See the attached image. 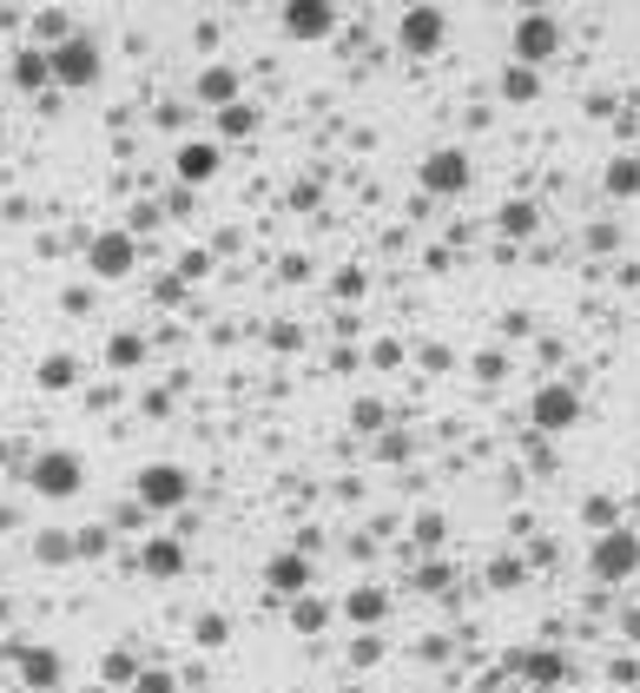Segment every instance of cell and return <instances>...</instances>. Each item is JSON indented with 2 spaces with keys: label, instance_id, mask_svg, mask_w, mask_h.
<instances>
[{
  "label": "cell",
  "instance_id": "1",
  "mask_svg": "<svg viewBox=\"0 0 640 693\" xmlns=\"http://www.w3.org/2000/svg\"><path fill=\"white\" fill-rule=\"evenodd\" d=\"M46 66H53V86H93L99 73H106V59H99V46L86 40V33H66V40H53V53H46Z\"/></svg>",
  "mask_w": 640,
  "mask_h": 693
},
{
  "label": "cell",
  "instance_id": "2",
  "mask_svg": "<svg viewBox=\"0 0 640 693\" xmlns=\"http://www.w3.org/2000/svg\"><path fill=\"white\" fill-rule=\"evenodd\" d=\"M26 483H33V496H46V502H66V496H79V483H86V463H79L73 450H46V456L26 469Z\"/></svg>",
  "mask_w": 640,
  "mask_h": 693
},
{
  "label": "cell",
  "instance_id": "3",
  "mask_svg": "<svg viewBox=\"0 0 640 693\" xmlns=\"http://www.w3.org/2000/svg\"><path fill=\"white\" fill-rule=\"evenodd\" d=\"M443 40H449V20H443V7H410V13H403V26H397V46H403L410 59H430Z\"/></svg>",
  "mask_w": 640,
  "mask_h": 693
},
{
  "label": "cell",
  "instance_id": "4",
  "mask_svg": "<svg viewBox=\"0 0 640 693\" xmlns=\"http://www.w3.org/2000/svg\"><path fill=\"white\" fill-rule=\"evenodd\" d=\"M185 496H192V476H185L178 463H145V469H139V502H145V509L165 516V509H178Z\"/></svg>",
  "mask_w": 640,
  "mask_h": 693
},
{
  "label": "cell",
  "instance_id": "5",
  "mask_svg": "<svg viewBox=\"0 0 640 693\" xmlns=\"http://www.w3.org/2000/svg\"><path fill=\"white\" fill-rule=\"evenodd\" d=\"M640 569V535L634 529H608L601 542H595V575L601 582H628Z\"/></svg>",
  "mask_w": 640,
  "mask_h": 693
},
{
  "label": "cell",
  "instance_id": "6",
  "mask_svg": "<svg viewBox=\"0 0 640 693\" xmlns=\"http://www.w3.org/2000/svg\"><path fill=\"white\" fill-rule=\"evenodd\" d=\"M562 53V26L549 20V13H522L516 20V59L522 66H542V59H555Z\"/></svg>",
  "mask_w": 640,
  "mask_h": 693
},
{
  "label": "cell",
  "instance_id": "7",
  "mask_svg": "<svg viewBox=\"0 0 640 693\" xmlns=\"http://www.w3.org/2000/svg\"><path fill=\"white\" fill-rule=\"evenodd\" d=\"M469 178H476L469 172V152H456V145H443V152L423 159V192H436V198H456Z\"/></svg>",
  "mask_w": 640,
  "mask_h": 693
},
{
  "label": "cell",
  "instance_id": "8",
  "mask_svg": "<svg viewBox=\"0 0 640 693\" xmlns=\"http://www.w3.org/2000/svg\"><path fill=\"white\" fill-rule=\"evenodd\" d=\"M575 423H582V397L568 383L535 390V430H575Z\"/></svg>",
  "mask_w": 640,
  "mask_h": 693
},
{
  "label": "cell",
  "instance_id": "9",
  "mask_svg": "<svg viewBox=\"0 0 640 693\" xmlns=\"http://www.w3.org/2000/svg\"><path fill=\"white\" fill-rule=\"evenodd\" d=\"M330 26H337V7L330 0H291L284 7V33L291 40H330Z\"/></svg>",
  "mask_w": 640,
  "mask_h": 693
},
{
  "label": "cell",
  "instance_id": "10",
  "mask_svg": "<svg viewBox=\"0 0 640 693\" xmlns=\"http://www.w3.org/2000/svg\"><path fill=\"white\" fill-rule=\"evenodd\" d=\"M132 258H139V251H132V231H99V238H93V251H86V264H93L99 278H126V271H132Z\"/></svg>",
  "mask_w": 640,
  "mask_h": 693
},
{
  "label": "cell",
  "instance_id": "11",
  "mask_svg": "<svg viewBox=\"0 0 640 693\" xmlns=\"http://www.w3.org/2000/svg\"><path fill=\"white\" fill-rule=\"evenodd\" d=\"M218 145L211 139H192V145H178V185H211L218 178Z\"/></svg>",
  "mask_w": 640,
  "mask_h": 693
},
{
  "label": "cell",
  "instance_id": "12",
  "mask_svg": "<svg viewBox=\"0 0 640 693\" xmlns=\"http://www.w3.org/2000/svg\"><path fill=\"white\" fill-rule=\"evenodd\" d=\"M264 588H278V595H304V588H311V562H304V555H278V562H264Z\"/></svg>",
  "mask_w": 640,
  "mask_h": 693
},
{
  "label": "cell",
  "instance_id": "13",
  "mask_svg": "<svg viewBox=\"0 0 640 693\" xmlns=\"http://www.w3.org/2000/svg\"><path fill=\"white\" fill-rule=\"evenodd\" d=\"M139 562H145V575H152V582H172V575L185 569V549H178L172 535H159V542H145V555H139Z\"/></svg>",
  "mask_w": 640,
  "mask_h": 693
},
{
  "label": "cell",
  "instance_id": "14",
  "mask_svg": "<svg viewBox=\"0 0 640 693\" xmlns=\"http://www.w3.org/2000/svg\"><path fill=\"white\" fill-rule=\"evenodd\" d=\"M198 99L231 106V99H238V73H231V66H205V73H198Z\"/></svg>",
  "mask_w": 640,
  "mask_h": 693
},
{
  "label": "cell",
  "instance_id": "15",
  "mask_svg": "<svg viewBox=\"0 0 640 693\" xmlns=\"http://www.w3.org/2000/svg\"><path fill=\"white\" fill-rule=\"evenodd\" d=\"M20 674H26V687H53V681H59V654L26 648V654H20Z\"/></svg>",
  "mask_w": 640,
  "mask_h": 693
},
{
  "label": "cell",
  "instance_id": "16",
  "mask_svg": "<svg viewBox=\"0 0 640 693\" xmlns=\"http://www.w3.org/2000/svg\"><path fill=\"white\" fill-rule=\"evenodd\" d=\"M535 93H542V79H535V66H522V59H516V66L502 73V99H516V106H522V99H535Z\"/></svg>",
  "mask_w": 640,
  "mask_h": 693
},
{
  "label": "cell",
  "instance_id": "17",
  "mask_svg": "<svg viewBox=\"0 0 640 693\" xmlns=\"http://www.w3.org/2000/svg\"><path fill=\"white\" fill-rule=\"evenodd\" d=\"M13 79H20L26 93H33V86H46V79H53V66H46V53H20V59H13Z\"/></svg>",
  "mask_w": 640,
  "mask_h": 693
},
{
  "label": "cell",
  "instance_id": "18",
  "mask_svg": "<svg viewBox=\"0 0 640 693\" xmlns=\"http://www.w3.org/2000/svg\"><path fill=\"white\" fill-rule=\"evenodd\" d=\"M608 192H615V198L640 192V165H634V159H615V165H608Z\"/></svg>",
  "mask_w": 640,
  "mask_h": 693
},
{
  "label": "cell",
  "instance_id": "19",
  "mask_svg": "<svg viewBox=\"0 0 640 693\" xmlns=\"http://www.w3.org/2000/svg\"><path fill=\"white\" fill-rule=\"evenodd\" d=\"M40 383H46V390H66V383H73V357H46V364H40Z\"/></svg>",
  "mask_w": 640,
  "mask_h": 693
},
{
  "label": "cell",
  "instance_id": "20",
  "mask_svg": "<svg viewBox=\"0 0 640 693\" xmlns=\"http://www.w3.org/2000/svg\"><path fill=\"white\" fill-rule=\"evenodd\" d=\"M350 615H357V621H383V595H377V588H357V595H350Z\"/></svg>",
  "mask_w": 640,
  "mask_h": 693
},
{
  "label": "cell",
  "instance_id": "21",
  "mask_svg": "<svg viewBox=\"0 0 640 693\" xmlns=\"http://www.w3.org/2000/svg\"><path fill=\"white\" fill-rule=\"evenodd\" d=\"M218 112H225V132H231V139L258 126V119H251V106H238V99H231V106H218Z\"/></svg>",
  "mask_w": 640,
  "mask_h": 693
},
{
  "label": "cell",
  "instance_id": "22",
  "mask_svg": "<svg viewBox=\"0 0 640 693\" xmlns=\"http://www.w3.org/2000/svg\"><path fill=\"white\" fill-rule=\"evenodd\" d=\"M502 231H509V238L535 231V212H529V205H509V212H502Z\"/></svg>",
  "mask_w": 640,
  "mask_h": 693
},
{
  "label": "cell",
  "instance_id": "23",
  "mask_svg": "<svg viewBox=\"0 0 640 693\" xmlns=\"http://www.w3.org/2000/svg\"><path fill=\"white\" fill-rule=\"evenodd\" d=\"M291 621H297V628H324V602H297Z\"/></svg>",
  "mask_w": 640,
  "mask_h": 693
},
{
  "label": "cell",
  "instance_id": "24",
  "mask_svg": "<svg viewBox=\"0 0 640 693\" xmlns=\"http://www.w3.org/2000/svg\"><path fill=\"white\" fill-rule=\"evenodd\" d=\"M198 641H205V648H218V641H225V621H218V615H205V621H198Z\"/></svg>",
  "mask_w": 640,
  "mask_h": 693
},
{
  "label": "cell",
  "instance_id": "25",
  "mask_svg": "<svg viewBox=\"0 0 640 693\" xmlns=\"http://www.w3.org/2000/svg\"><path fill=\"white\" fill-rule=\"evenodd\" d=\"M529 674H535V681H555V674H562V661H555V654H535V661H529Z\"/></svg>",
  "mask_w": 640,
  "mask_h": 693
},
{
  "label": "cell",
  "instance_id": "26",
  "mask_svg": "<svg viewBox=\"0 0 640 693\" xmlns=\"http://www.w3.org/2000/svg\"><path fill=\"white\" fill-rule=\"evenodd\" d=\"M139 693H172V674H145V681H139Z\"/></svg>",
  "mask_w": 640,
  "mask_h": 693
}]
</instances>
